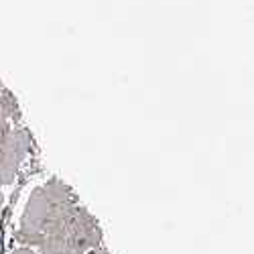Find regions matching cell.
I'll return each mask as SVG.
<instances>
[{
  "label": "cell",
  "instance_id": "7a4b0ae2",
  "mask_svg": "<svg viewBox=\"0 0 254 254\" xmlns=\"http://www.w3.org/2000/svg\"><path fill=\"white\" fill-rule=\"evenodd\" d=\"M61 234L83 254H88L102 246V230H100L96 218L83 205H75V209L67 218L65 226H63Z\"/></svg>",
  "mask_w": 254,
  "mask_h": 254
},
{
  "label": "cell",
  "instance_id": "9c48e42d",
  "mask_svg": "<svg viewBox=\"0 0 254 254\" xmlns=\"http://www.w3.org/2000/svg\"><path fill=\"white\" fill-rule=\"evenodd\" d=\"M2 205H4V195H2V191H0V214H2Z\"/></svg>",
  "mask_w": 254,
  "mask_h": 254
},
{
  "label": "cell",
  "instance_id": "277c9868",
  "mask_svg": "<svg viewBox=\"0 0 254 254\" xmlns=\"http://www.w3.org/2000/svg\"><path fill=\"white\" fill-rule=\"evenodd\" d=\"M37 254H83V252L77 250L71 242H67V238L63 234H51L41 240V244L37 246Z\"/></svg>",
  "mask_w": 254,
  "mask_h": 254
},
{
  "label": "cell",
  "instance_id": "6da1fadb",
  "mask_svg": "<svg viewBox=\"0 0 254 254\" xmlns=\"http://www.w3.org/2000/svg\"><path fill=\"white\" fill-rule=\"evenodd\" d=\"M75 205L77 199L71 189L55 177L49 179L31 193L20 218L16 242L27 248H37L45 236L61 234Z\"/></svg>",
  "mask_w": 254,
  "mask_h": 254
},
{
  "label": "cell",
  "instance_id": "ba28073f",
  "mask_svg": "<svg viewBox=\"0 0 254 254\" xmlns=\"http://www.w3.org/2000/svg\"><path fill=\"white\" fill-rule=\"evenodd\" d=\"M90 254H110V252H108V250H106L104 246H100V248H96V250H92Z\"/></svg>",
  "mask_w": 254,
  "mask_h": 254
},
{
  "label": "cell",
  "instance_id": "3957f363",
  "mask_svg": "<svg viewBox=\"0 0 254 254\" xmlns=\"http://www.w3.org/2000/svg\"><path fill=\"white\" fill-rule=\"evenodd\" d=\"M31 149V134L23 128H16L6 134L0 144V187L10 185L18 173L20 163L25 161Z\"/></svg>",
  "mask_w": 254,
  "mask_h": 254
},
{
  "label": "cell",
  "instance_id": "52a82bcc",
  "mask_svg": "<svg viewBox=\"0 0 254 254\" xmlns=\"http://www.w3.org/2000/svg\"><path fill=\"white\" fill-rule=\"evenodd\" d=\"M12 254H37L33 248H27V246H20V248H16Z\"/></svg>",
  "mask_w": 254,
  "mask_h": 254
},
{
  "label": "cell",
  "instance_id": "8992f818",
  "mask_svg": "<svg viewBox=\"0 0 254 254\" xmlns=\"http://www.w3.org/2000/svg\"><path fill=\"white\" fill-rule=\"evenodd\" d=\"M10 132V122L0 114V144H2V140L6 138V134Z\"/></svg>",
  "mask_w": 254,
  "mask_h": 254
},
{
  "label": "cell",
  "instance_id": "5b68a950",
  "mask_svg": "<svg viewBox=\"0 0 254 254\" xmlns=\"http://www.w3.org/2000/svg\"><path fill=\"white\" fill-rule=\"evenodd\" d=\"M0 114H2L8 122L20 118V108H18V104H16L14 96H12L10 92H6V90L0 92Z\"/></svg>",
  "mask_w": 254,
  "mask_h": 254
}]
</instances>
